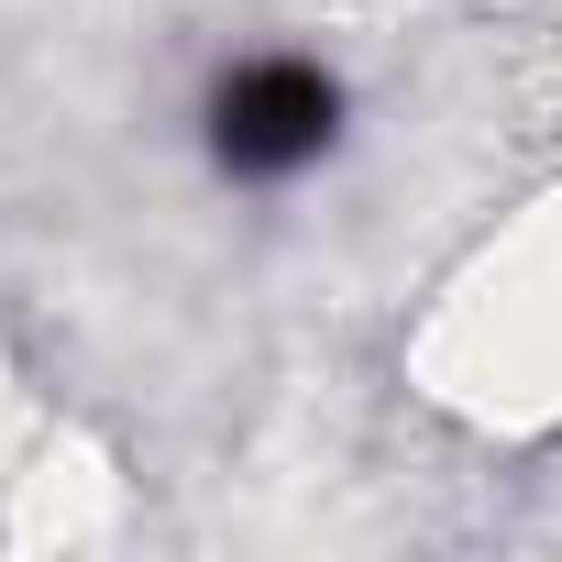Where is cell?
<instances>
[{
	"label": "cell",
	"instance_id": "cell-1",
	"mask_svg": "<svg viewBox=\"0 0 562 562\" xmlns=\"http://www.w3.org/2000/svg\"><path fill=\"white\" fill-rule=\"evenodd\" d=\"M331 111H342V89L310 56H254L210 100V155L232 177H288V166H310L331 144Z\"/></svg>",
	"mask_w": 562,
	"mask_h": 562
}]
</instances>
